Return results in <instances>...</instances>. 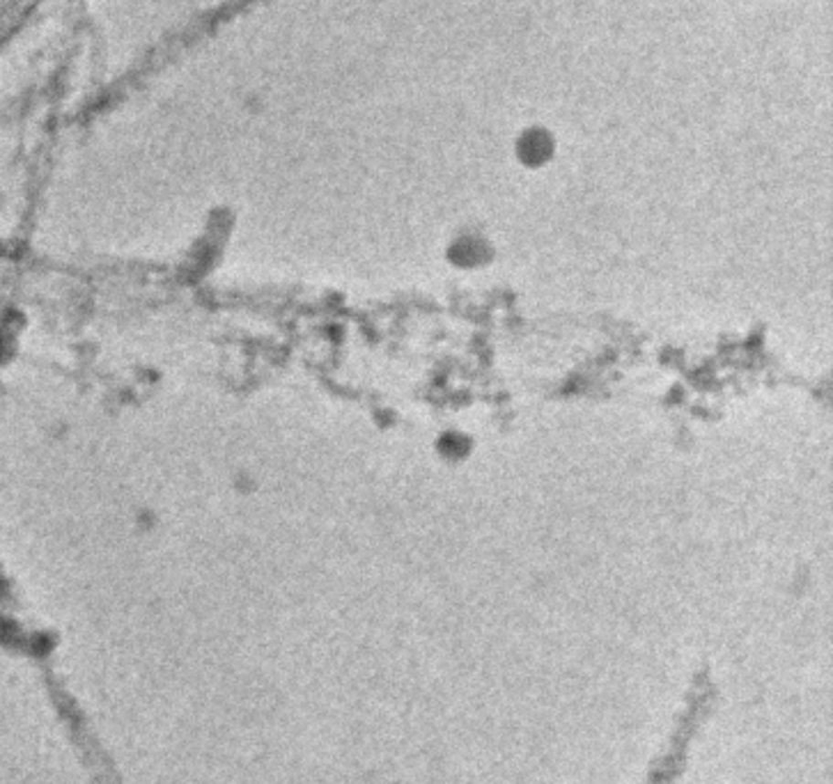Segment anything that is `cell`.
I'll list each match as a JSON object with an SVG mask.
<instances>
[{
	"label": "cell",
	"instance_id": "6da1fadb",
	"mask_svg": "<svg viewBox=\"0 0 833 784\" xmlns=\"http://www.w3.org/2000/svg\"><path fill=\"white\" fill-rule=\"evenodd\" d=\"M450 257L457 267H485L491 259V248L485 239H480V236H461V239L450 248Z\"/></svg>",
	"mask_w": 833,
	"mask_h": 784
},
{
	"label": "cell",
	"instance_id": "7a4b0ae2",
	"mask_svg": "<svg viewBox=\"0 0 833 784\" xmlns=\"http://www.w3.org/2000/svg\"><path fill=\"white\" fill-rule=\"evenodd\" d=\"M441 445H443V452H446V455L448 452H452L455 459H461V456L471 450V443H469V438L461 436V434H448V436H443Z\"/></svg>",
	"mask_w": 833,
	"mask_h": 784
}]
</instances>
